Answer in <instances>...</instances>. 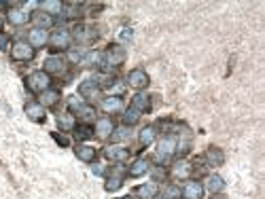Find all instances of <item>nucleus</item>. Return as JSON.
Here are the masks:
<instances>
[{"label": "nucleus", "mask_w": 265, "mask_h": 199, "mask_svg": "<svg viewBox=\"0 0 265 199\" xmlns=\"http://www.w3.org/2000/svg\"><path fill=\"white\" fill-rule=\"evenodd\" d=\"M26 87L32 91V93H43L51 87V77L47 75L45 70H34V72H30L28 79H26Z\"/></svg>", "instance_id": "nucleus-1"}, {"label": "nucleus", "mask_w": 265, "mask_h": 199, "mask_svg": "<svg viewBox=\"0 0 265 199\" xmlns=\"http://www.w3.org/2000/svg\"><path fill=\"white\" fill-rule=\"evenodd\" d=\"M47 45L53 51H66V49H70V45H73V32L66 30V28H59L49 36Z\"/></svg>", "instance_id": "nucleus-2"}, {"label": "nucleus", "mask_w": 265, "mask_h": 199, "mask_svg": "<svg viewBox=\"0 0 265 199\" xmlns=\"http://www.w3.org/2000/svg\"><path fill=\"white\" fill-rule=\"evenodd\" d=\"M176 140L178 138H176L174 134H166L164 138L157 142V153H155L157 161H168L170 157L176 153Z\"/></svg>", "instance_id": "nucleus-3"}, {"label": "nucleus", "mask_w": 265, "mask_h": 199, "mask_svg": "<svg viewBox=\"0 0 265 199\" xmlns=\"http://www.w3.org/2000/svg\"><path fill=\"white\" fill-rule=\"evenodd\" d=\"M104 64L108 68H119L121 64H125V57H127V51L121 47V45H108V49L104 51Z\"/></svg>", "instance_id": "nucleus-4"}, {"label": "nucleus", "mask_w": 265, "mask_h": 199, "mask_svg": "<svg viewBox=\"0 0 265 199\" xmlns=\"http://www.w3.org/2000/svg\"><path fill=\"white\" fill-rule=\"evenodd\" d=\"M34 55H36V49L28 40H17L11 47V59L15 61H30V59H34Z\"/></svg>", "instance_id": "nucleus-5"}, {"label": "nucleus", "mask_w": 265, "mask_h": 199, "mask_svg": "<svg viewBox=\"0 0 265 199\" xmlns=\"http://www.w3.org/2000/svg\"><path fill=\"white\" fill-rule=\"evenodd\" d=\"M123 178H125V172L121 165H115L113 170H110V174L106 176V182H104V188L108 193H115L119 191L121 186H123Z\"/></svg>", "instance_id": "nucleus-6"}, {"label": "nucleus", "mask_w": 265, "mask_h": 199, "mask_svg": "<svg viewBox=\"0 0 265 199\" xmlns=\"http://www.w3.org/2000/svg\"><path fill=\"white\" fill-rule=\"evenodd\" d=\"M149 75L142 68H134V70H129V75H127V85L131 87V89H138V91H142V89H147L149 87Z\"/></svg>", "instance_id": "nucleus-7"}, {"label": "nucleus", "mask_w": 265, "mask_h": 199, "mask_svg": "<svg viewBox=\"0 0 265 199\" xmlns=\"http://www.w3.org/2000/svg\"><path fill=\"white\" fill-rule=\"evenodd\" d=\"M7 19H9V24H13V26H26L30 19H32V15H30V11L24 7H11L7 11Z\"/></svg>", "instance_id": "nucleus-8"}, {"label": "nucleus", "mask_w": 265, "mask_h": 199, "mask_svg": "<svg viewBox=\"0 0 265 199\" xmlns=\"http://www.w3.org/2000/svg\"><path fill=\"white\" fill-rule=\"evenodd\" d=\"M100 93H102V87H100V83L96 79H87L79 85V96L83 100H94V98L100 96Z\"/></svg>", "instance_id": "nucleus-9"}, {"label": "nucleus", "mask_w": 265, "mask_h": 199, "mask_svg": "<svg viewBox=\"0 0 265 199\" xmlns=\"http://www.w3.org/2000/svg\"><path fill=\"white\" fill-rule=\"evenodd\" d=\"M24 112H26V117L30 121H34V123H43L47 119V114H45V108L40 106L38 102H28L26 106H24Z\"/></svg>", "instance_id": "nucleus-10"}, {"label": "nucleus", "mask_w": 265, "mask_h": 199, "mask_svg": "<svg viewBox=\"0 0 265 199\" xmlns=\"http://www.w3.org/2000/svg\"><path fill=\"white\" fill-rule=\"evenodd\" d=\"M104 157L115 163H123L127 157H129V151L125 149V146H119V144H113L108 146V149H104Z\"/></svg>", "instance_id": "nucleus-11"}, {"label": "nucleus", "mask_w": 265, "mask_h": 199, "mask_svg": "<svg viewBox=\"0 0 265 199\" xmlns=\"http://www.w3.org/2000/svg\"><path fill=\"white\" fill-rule=\"evenodd\" d=\"M204 184L197 180H187V184L182 186V197L185 199H202L204 197Z\"/></svg>", "instance_id": "nucleus-12"}, {"label": "nucleus", "mask_w": 265, "mask_h": 199, "mask_svg": "<svg viewBox=\"0 0 265 199\" xmlns=\"http://www.w3.org/2000/svg\"><path fill=\"white\" fill-rule=\"evenodd\" d=\"M47 75L51 77V75H64L66 72V61L62 59V57H47L45 59V68H43Z\"/></svg>", "instance_id": "nucleus-13"}, {"label": "nucleus", "mask_w": 265, "mask_h": 199, "mask_svg": "<svg viewBox=\"0 0 265 199\" xmlns=\"http://www.w3.org/2000/svg\"><path fill=\"white\" fill-rule=\"evenodd\" d=\"M75 155H77V159L81 161H85V163H94L96 161V149L91 144H77L75 146Z\"/></svg>", "instance_id": "nucleus-14"}, {"label": "nucleus", "mask_w": 265, "mask_h": 199, "mask_svg": "<svg viewBox=\"0 0 265 199\" xmlns=\"http://www.w3.org/2000/svg\"><path fill=\"white\" fill-rule=\"evenodd\" d=\"M115 129V123L113 119H108V117H102L96 121V127H94V134L98 136V138H108L110 134H113Z\"/></svg>", "instance_id": "nucleus-15"}, {"label": "nucleus", "mask_w": 265, "mask_h": 199, "mask_svg": "<svg viewBox=\"0 0 265 199\" xmlns=\"http://www.w3.org/2000/svg\"><path fill=\"white\" fill-rule=\"evenodd\" d=\"M149 170H151V161L147 159V157H140V159H136L134 163L129 165L127 174H129L131 178H140V176H145Z\"/></svg>", "instance_id": "nucleus-16"}, {"label": "nucleus", "mask_w": 265, "mask_h": 199, "mask_svg": "<svg viewBox=\"0 0 265 199\" xmlns=\"http://www.w3.org/2000/svg\"><path fill=\"white\" fill-rule=\"evenodd\" d=\"M28 43L32 45L34 49L36 47H45L49 43V34L45 32V30H38V28H32L28 32Z\"/></svg>", "instance_id": "nucleus-17"}, {"label": "nucleus", "mask_w": 265, "mask_h": 199, "mask_svg": "<svg viewBox=\"0 0 265 199\" xmlns=\"http://www.w3.org/2000/svg\"><path fill=\"white\" fill-rule=\"evenodd\" d=\"M81 64H83L85 68H100L102 64H104V55H102V51H87V53L83 55V59H81Z\"/></svg>", "instance_id": "nucleus-18"}, {"label": "nucleus", "mask_w": 265, "mask_h": 199, "mask_svg": "<svg viewBox=\"0 0 265 199\" xmlns=\"http://www.w3.org/2000/svg\"><path fill=\"white\" fill-rule=\"evenodd\" d=\"M59 98H62V93H59L57 89H47V91H43L40 93V100H38V104L43 108H51V106H55V104L59 102Z\"/></svg>", "instance_id": "nucleus-19"}, {"label": "nucleus", "mask_w": 265, "mask_h": 199, "mask_svg": "<svg viewBox=\"0 0 265 199\" xmlns=\"http://www.w3.org/2000/svg\"><path fill=\"white\" fill-rule=\"evenodd\" d=\"M206 161H208V165H212V167H219V165L225 163V153H223V149H219V146H208Z\"/></svg>", "instance_id": "nucleus-20"}, {"label": "nucleus", "mask_w": 265, "mask_h": 199, "mask_svg": "<svg viewBox=\"0 0 265 199\" xmlns=\"http://www.w3.org/2000/svg\"><path fill=\"white\" fill-rule=\"evenodd\" d=\"M38 7H40V11L47 13V15H51V17L64 13V5L59 3V0H43V3H40Z\"/></svg>", "instance_id": "nucleus-21"}, {"label": "nucleus", "mask_w": 265, "mask_h": 199, "mask_svg": "<svg viewBox=\"0 0 265 199\" xmlns=\"http://www.w3.org/2000/svg\"><path fill=\"white\" fill-rule=\"evenodd\" d=\"M100 108L104 110L106 114H113V112H119L121 108H123V102H121V98H119V96H108V98L102 100Z\"/></svg>", "instance_id": "nucleus-22"}, {"label": "nucleus", "mask_w": 265, "mask_h": 199, "mask_svg": "<svg viewBox=\"0 0 265 199\" xmlns=\"http://www.w3.org/2000/svg\"><path fill=\"white\" fill-rule=\"evenodd\" d=\"M191 170H193L191 163L180 159V161H176L174 165H172V176H174L176 180H185V178H189V176H191Z\"/></svg>", "instance_id": "nucleus-23"}, {"label": "nucleus", "mask_w": 265, "mask_h": 199, "mask_svg": "<svg viewBox=\"0 0 265 199\" xmlns=\"http://www.w3.org/2000/svg\"><path fill=\"white\" fill-rule=\"evenodd\" d=\"M131 108H136L138 112H149L151 110V98L147 96V93L138 91L134 98H131Z\"/></svg>", "instance_id": "nucleus-24"}, {"label": "nucleus", "mask_w": 265, "mask_h": 199, "mask_svg": "<svg viewBox=\"0 0 265 199\" xmlns=\"http://www.w3.org/2000/svg\"><path fill=\"white\" fill-rule=\"evenodd\" d=\"M57 127H59V131H75V127H77L75 114H70V112L57 114Z\"/></svg>", "instance_id": "nucleus-25"}, {"label": "nucleus", "mask_w": 265, "mask_h": 199, "mask_svg": "<svg viewBox=\"0 0 265 199\" xmlns=\"http://www.w3.org/2000/svg\"><path fill=\"white\" fill-rule=\"evenodd\" d=\"M204 188H208V191L215 195V193H221L223 188H225V180L219 176V174H210L208 178H206V186Z\"/></svg>", "instance_id": "nucleus-26"}, {"label": "nucleus", "mask_w": 265, "mask_h": 199, "mask_svg": "<svg viewBox=\"0 0 265 199\" xmlns=\"http://www.w3.org/2000/svg\"><path fill=\"white\" fill-rule=\"evenodd\" d=\"M32 19H34V28H38V30H45V32H47V30L51 28V26H53V17H51V15H47V13H43V11H36L34 15H32Z\"/></svg>", "instance_id": "nucleus-27"}, {"label": "nucleus", "mask_w": 265, "mask_h": 199, "mask_svg": "<svg viewBox=\"0 0 265 199\" xmlns=\"http://www.w3.org/2000/svg\"><path fill=\"white\" fill-rule=\"evenodd\" d=\"M155 136H157L155 127H153V125H147V127H142V129H140V134H138V142H140L142 146H149V144L155 142Z\"/></svg>", "instance_id": "nucleus-28"}, {"label": "nucleus", "mask_w": 265, "mask_h": 199, "mask_svg": "<svg viewBox=\"0 0 265 199\" xmlns=\"http://www.w3.org/2000/svg\"><path fill=\"white\" fill-rule=\"evenodd\" d=\"M136 193H138L140 199H153L157 195V184L155 182H145V184H140L136 188Z\"/></svg>", "instance_id": "nucleus-29"}, {"label": "nucleus", "mask_w": 265, "mask_h": 199, "mask_svg": "<svg viewBox=\"0 0 265 199\" xmlns=\"http://www.w3.org/2000/svg\"><path fill=\"white\" fill-rule=\"evenodd\" d=\"M129 127L127 125H123V127H115L113 134H110V140H113V144H119V142H125L129 140Z\"/></svg>", "instance_id": "nucleus-30"}, {"label": "nucleus", "mask_w": 265, "mask_h": 199, "mask_svg": "<svg viewBox=\"0 0 265 199\" xmlns=\"http://www.w3.org/2000/svg\"><path fill=\"white\" fill-rule=\"evenodd\" d=\"M140 114L142 112H138L136 108H125V112H123V125H127V127H131V125H136L138 121H140Z\"/></svg>", "instance_id": "nucleus-31"}, {"label": "nucleus", "mask_w": 265, "mask_h": 199, "mask_svg": "<svg viewBox=\"0 0 265 199\" xmlns=\"http://www.w3.org/2000/svg\"><path fill=\"white\" fill-rule=\"evenodd\" d=\"M91 136H94V127H89V125H79L75 127V138L81 142V140H89Z\"/></svg>", "instance_id": "nucleus-32"}, {"label": "nucleus", "mask_w": 265, "mask_h": 199, "mask_svg": "<svg viewBox=\"0 0 265 199\" xmlns=\"http://www.w3.org/2000/svg\"><path fill=\"white\" fill-rule=\"evenodd\" d=\"M83 106H85V100L81 98V96H70L68 98V110H70V114H73V112L77 114Z\"/></svg>", "instance_id": "nucleus-33"}, {"label": "nucleus", "mask_w": 265, "mask_h": 199, "mask_svg": "<svg viewBox=\"0 0 265 199\" xmlns=\"http://www.w3.org/2000/svg\"><path fill=\"white\" fill-rule=\"evenodd\" d=\"M180 197V188L176 184H168L164 188V199H178Z\"/></svg>", "instance_id": "nucleus-34"}, {"label": "nucleus", "mask_w": 265, "mask_h": 199, "mask_svg": "<svg viewBox=\"0 0 265 199\" xmlns=\"http://www.w3.org/2000/svg\"><path fill=\"white\" fill-rule=\"evenodd\" d=\"M83 51H79V49H68V61H73V64H79L81 59H83Z\"/></svg>", "instance_id": "nucleus-35"}, {"label": "nucleus", "mask_w": 265, "mask_h": 199, "mask_svg": "<svg viewBox=\"0 0 265 199\" xmlns=\"http://www.w3.org/2000/svg\"><path fill=\"white\" fill-rule=\"evenodd\" d=\"M77 114H79L81 119H91V117H94V114H96V108H94V106H89V104H85V106L81 108Z\"/></svg>", "instance_id": "nucleus-36"}, {"label": "nucleus", "mask_w": 265, "mask_h": 199, "mask_svg": "<svg viewBox=\"0 0 265 199\" xmlns=\"http://www.w3.org/2000/svg\"><path fill=\"white\" fill-rule=\"evenodd\" d=\"M91 172H94L96 176H102V174H104V165H102V163H94V165H91Z\"/></svg>", "instance_id": "nucleus-37"}, {"label": "nucleus", "mask_w": 265, "mask_h": 199, "mask_svg": "<svg viewBox=\"0 0 265 199\" xmlns=\"http://www.w3.org/2000/svg\"><path fill=\"white\" fill-rule=\"evenodd\" d=\"M7 49H9V36L0 34V51H7Z\"/></svg>", "instance_id": "nucleus-38"}, {"label": "nucleus", "mask_w": 265, "mask_h": 199, "mask_svg": "<svg viewBox=\"0 0 265 199\" xmlns=\"http://www.w3.org/2000/svg\"><path fill=\"white\" fill-rule=\"evenodd\" d=\"M119 36H121V40H131V30H129V28H123Z\"/></svg>", "instance_id": "nucleus-39"}, {"label": "nucleus", "mask_w": 265, "mask_h": 199, "mask_svg": "<svg viewBox=\"0 0 265 199\" xmlns=\"http://www.w3.org/2000/svg\"><path fill=\"white\" fill-rule=\"evenodd\" d=\"M53 138L62 144V146H68V138H64V136H59V134H53Z\"/></svg>", "instance_id": "nucleus-40"}, {"label": "nucleus", "mask_w": 265, "mask_h": 199, "mask_svg": "<svg viewBox=\"0 0 265 199\" xmlns=\"http://www.w3.org/2000/svg\"><path fill=\"white\" fill-rule=\"evenodd\" d=\"M3 26H5V17H3V13H0V30H3Z\"/></svg>", "instance_id": "nucleus-41"}, {"label": "nucleus", "mask_w": 265, "mask_h": 199, "mask_svg": "<svg viewBox=\"0 0 265 199\" xmlns=\"http://www.w3.org/2000/svg\"><path fill=\"white\" fill-rule=\"evenodd\" d=\"M119 199H131V197H129V195H125V197H119Z\"/></svg>", "instance_id": "nucleus-42"}, {"label": "nucleus", "mask_w": 265, "mask_h": 199, "mask_svg": "<svg viewBox=\"0 0 265 199\" xmlns=\"http://www.w3.org/2000/svg\"><path fill=\"white\" fill-rule=\"evenodd\" d=\"M153 199H164V197H153Z\"/></svg>", "instance_id": "nucleus-43"}]
</instances>
